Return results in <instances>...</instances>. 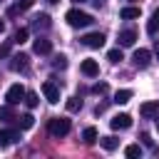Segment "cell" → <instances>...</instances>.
<instances>
[{
	"label": "cell",
	"mask_w": 159,
	"mask_h": 159,
	"mask_svg": "<svg viewBox=\"0 0 159 159\" xmlns=\"http://www.w3.org/2000/svg\"><path fill=\"white\" fill-rule=\"evenodd\" d=\"M65 20H67V25H70V27H87V25H92V22H94L89 12H82V10H77V7L67 10Z\"/></svg>",
	"instance_id": "1"
},
{
	"label": "cell",
	"mask_w": 159,
	"mask_h": 159,
	"mask_svg": "<svg viewBox=\"0 0 159 159\" xmlns=\"http://www.w3.org/2000/svg\"><path fill=\"white\" fill-rule=\"evenodd\" d=\"M70 119H65V117H55V119H50V124H47V132L52 134V137H65L67 132H70Z\"/></svg>",
	"instance_id": "2"
},
{
	"label": "cell",
	"mask_w": 159,
	"mask_h": 159,
	"mask_svg": "<svg viewBox=\"0 0 159 159\" xmlns=\"http://www.w3.org/2000/svg\"><path fill=\"white\" fill-rule=\"evenodd\" d=\"M42 94H45V99H47L50 104H57V102H60V87H57L52 80L42 82Z\"/></svg>",
	"instance_id": "3"
},
{
	"label": "cell",
	"mask_w": 159,
	"mask_h": 159,
	"mask_svg": "<svg viewBox=\"0 0 159 159\" xmlns=\"http://www.w3.org/2000/svg\"><path fill=\"white\" fill-rule=\"evenodd\" d=\"M25 87L22 84H12L10 89H7V94H5V99H7V104H20V102H25Z\"/></svg>",
	"instance_id": "4"
},
{
	"label": "cell",
	"mask_w": 159,
	"mask_h": 159,
	"mask_svg": "<svg viewBox=\"0 0 159 159\" xmlns=\"http://www.w3.org/2000/svg\"><path fill=\"white\" fill-rule=\"evenodd\" d=\"M84 47H92V50H99L102 45H104V35L102 32H89V35H84L82 40H80Z\"/></svg>",
	"instance_id": "5"
},
{
	"label": "cell",
	"mask_w": 159,
	"mask_h": 159,
	"mask_svg": "<svg viewBox=\"0 0 159 159\" xmlns=\"http://www.w3.org/2000/svg\"><path fill=\"white\" fill-rule=\"evenodd\" d=\"M132 62H134V67L144 70V67H149V62H152V52L142 47V50H137V52L132 55Z\"/></svg>",
	"instance_id": "6"
},
{
	"label": "cell",
	"mask_w": 159,
	"mask_h": 159,
	"mask_svg": "<svg viewBox=\"0 0 159 159\" xmlns=\"http://www.w3.org/2000/svg\"><path fill=\"white\" fill-rule=\"evenodd\" d=\"M20 142V132L17 129H0V147H10Z\"/></svg>",
	"instance_id": "7"
},
{
	"label": "cell",
	"mask_w": 159,
	"mask_h": 159,
	"mask_svg": "<svg viewBox=\"0 0 159 159\" xmlns=\"http://www.w3.org/2000/svg\"><path fill=\"white\" fill-rule=\"evenodd\" d=\"M27 60H30V57L22 55V52H20V55H12V57H10V70H12V72H25V70H27Z\"/></svg>",
	"instance_id": "8"
},
{
	"label": "cell",
	"mask_w": 159,
	"mask_h": 159,
	"mask_svg": "<svg viewBox=\"0 0 159 159\" xmlns=\"http://www.w3.org/2000/svg\"><path fill=\"white\" fill-rule=\"evenodd\" d=\"M32 52H35V55H50V52H52V42L45 40V37H37V40L32 42Z\"/></svg>",
	"instance_id": "9"
},
{
	"label": "cell",
	"mask_w": 159,
	"mask_h": 159,
	"mask_svg": "<svg viewBox=\"0 0 159 159\" xmlns=\"http://www.w3.org/2000/svg\"><path fill=\"white\" fill-rule=\"evenodd\" d=\"M109 124H112V129H129L132 127V117L129 114H114L109 119Z\"/></svg>",
	"instance_id": "10"
},
{
	"label": "cell",
	"mask_w": 159,
	"mask_h": 159,
	"mask_svg": "<svg viewBox=\"0 0 159 159\" xmlns=\"http://www.w3.org/2000/svg\"><path fill=\"white\" fill-rule=\"evenodd\" d=\"M134 40H137V32H134V30H122V32H119V37H117L119 47H132V45H134Z\"/></svg>",
	"instance_id": "11"
},
{
	"label": "cell",
	"mask_w": 159,
	"mask_h": 159,
	"mask_svg": "<svg viewBox=\"0 0 159 159\" xmlns=\"http://www.w3.org/2000/svg\"><path fill=\"white\" fill-rule=\"evenodd\" d=\"M80 70H82V75H87V77H97V75H99V65H97L94 60H82Z\"/></svg>",
	"instance_id": "12"
},
{
	"label": "cell",
	"mask_w": 159,
	"mask_h": 159,
	"mask_svg": "<svg viewBox=\"0 0 159 159\" xmlns=\"http://www.w3.org/2000/svg\"><path fill=\"white\" fill-rule=\"evenodd\" d=\"M139 114H142V117H147V119L157 117V114H159V102H144V104L139 107Z\"/></svg>",
	"instance_id": "13"
},
{
	"label": "cell",
	"mask_w": 159,
	"mask_h": 159,
	"mask_svg": "<svg viewBox=\"0 0 159 159\" xmlns=\"http://www.w3.org/2000/svg\"><path fill=\"white\" fill-rule=\"evenodd\" d=\"M50 25H52V22H50V15H47V12H40V15L32 17V27H35V30H47Z\"/></svg>",
	"instance_id": "14"
},
{
	"label": "cell",
	"mask_w": 159,
	"mask_h": 159,
	"mask_svg": "<svg viewBox=\"0 0 159 159\" xmlns=\"http://www.w3.org/2000/svg\"><path fill=\"white\" fill-rule=\"evenodd\" d=\"M147 32H149V35H157V32H159V7L152 12V20L147 22Z\"/></svg>",
	"instance_id": "15"
},
{
	"label": "cell",
	"mask_w": 159,
	"mask_h": 159,
	"mask_svg": "<svg viewBox=\"0 0 159 159\" xmlns=\"http://www.w3.org/2000/svg\"><path fill=\"white\" fill-rule=\"evenodd\" d=\"M139 12H142L139 7H132V5H129V7H122V10H119V17H122V20H134V17H139Z\"/></svg>",
	"instance_id": "16"
},
{
	"label": "cell",
	"mask_w": 159,
	"mask_h": 159,
	"mask_svg": "<svg viewBox=\"0 0 159 159\" xmlns=\"http://www.w3.org/2000/svg\"><path fill=\"white\" fill-rule=\"evenodd\" d=\"M99 144H102L107 152H114V149L119 147V139H117V137H102V139H99Z\"/></svg>",
	"instance_id": "17"
},
{
	"label": "cell",
	"mask_w": 159,
	"mask_h": 159,
	"mask_svg": "<svg viewBox=\"0 0 159 159\" xmlns=\"http://www.w3.org/2000/svg\"><path fill=\"white\" fill-rule=\"evenodd\" d=\"M0 119H2V122H15V119H17V117L12 114V104H2V107H0Z\"/></svg>",
	"instance_id": "18"
},
{
	"label": "cell",
	"mask_w": 159,
	"mask_h": 159,
	"mask_svg": "<svg viewBox=\"0 0 159 159\" xmlns=\"http://www.w3.org/2000/svg\"><path fill=\"white\" fill-rule=\"evenodd\" d=\"M15 122H17L20 129H30V127L35 124V117H32V114H22V117H17Z\"/></svg>",
	"instance_id": "19"
},
{
	"label": "cell",
	"mask_w": 159,
	"mask_h": 159,
	"mask_svg": "<svg viewBox=\"0 0 159 159\" xmlns=\"http://www.w3.org/2000/svg\"><path fill=\"white\" fill-rule=\"evenodd\" d=\"M82 139H84V144H94V142H97V129H94V127H84Z\"/></svg>",
	"instance_id": "20"
},
{
	"label": "cell",
	"mask_w": 159,
	"mask_h": 159,
	"mask_svg": "<svg viewBox=\"0 0 159 159\" xmlns=\"http://www.w3.org/2000/svg\"><path fill=\"white\" fill-rule=\"evenodd\" d=\"M27 35H30V30H27V27H17V30H15V35H12V42L22 45V42L27 40Z\"/></svg>",
	"instance_id": "21"
},
{
	"label": "cell",
	"mask_w": 159,
	"mask_h": 159,
	"mask_svg": "<svg viewBox=\"0 0 159 159\" xmlns=\"http://www.w3.org/2000/svg\"><path fill=\"white\" fill-rule=\"evenodd\" d=\"M129 99H132V89H119V92L114 94V102H117V104H127Z\"/></svg>",
	"instance_id": "22"
},
{
	"label": "cell",
	"mask_w": 159,
	"mask_h": 159,
	"mask_svg": "<svg viewBox=\"0 0 159 159\" xmlns=\"http://www.w3.org/2000/svg\"><path fill=\"white\" fill-rule=\"evenodd\" d=\"M107 60L117 65V62H122V60H124V55H122V50H119V47H114V50H109V52H107Z\"/></svg>",
	"instance_id": "23"
},
{
	"label": "cell",
	"mask_w": 159,
	"mask_h": 159,
	"mask_svg": "<svg viewBox=\"0 0 159 159\" xmlns=\"http://www.w3.org/2000/svg\"><path fill=\"white\" fill-rule=\"evenodd\" d=\"M124 154H127L129 159H137V157H142V147H139V144H129V147L124 149Z\"/></svg>",
	"instance_id": "24"
},
{
	"label": "cell",
	"mask_w": 159,
	"mask_h": 159,
	"mask_svg": "<svg viewBox=\"0 0 159 159\" xmlns=\"http://www.w3.org/2000/svg\"><path fill=\"white\" fill-rule=\"evenodd\" d=\"M52 67H55V70H65V67H67V57H65V55H55V57H52Z\"/></svg>",
	"instance_id": "25"
},
{
	"label": "cell",
	"mask_w": 159,
	"mask_h": 159,
	"mask_svg": "<svg viewBox=\"0 0 159 159\" xmlns=\"http://www.w3.org/2000/svg\"><path fill=\"white\" fill-rule=\"evenodd\" d=\"M67 109H70V112H80V109H82V99L70 97V99H67Z\"/></svg>",
	"instance_id": "26"
},
{
	"label": "cell",
	"mask_w": 159,
	"mask_h": 159,
	"mask_svg": "<svg viewBox=\"0 0 159 159\" xmlns=\"http://www.w3.org/2000/svg\"><path fill=\"white\" fill-rule=\"evenodd\" d=\"M37 102H40V99H37V94H35V92H27V94H25V104H27L30 109H32V107H37Z\"/></svg>",
	"instance_id": "27"
},
{
	"label": "cell",
	"mask_w": 159,
	"mask_h": 159,
	"mask_svg": "<svg viewBox=\"0 0 159 159\" xmlns=\"http://www.w3.org/2000/svg\"><path fill=\"white\" fill-rule=\"evenodd\" d=\"M10 47H12V40L2 42V45H0V57H7V55H10Z\"/></svg>",
	"instance_id": "28"
},
{
	"label": "cell",
	"mask_w": 159,
	"mask_h": 159,
	"mask_svg": "<svg viewBox=\"0 0 159 159\" xmlns=\"http://www.w3.org/2000/svg\"><path fill=\"white\" fill-rule=\"evenodd\" d=\"M92 92H94V94H104V92H107V84H104V82H99V84H94V87H92Z\"/></svg>",
	"instance_id": "29"
},
{
	"label": "cell",
	"mask_w": 159,
	"mask_h": 159,
	"mask_svg": "<svg viewBox=\"0 0 159 159\" xmlns=\"http://www.w3.org/2000/svg\"><path fill=\"white\" fill-rule=\"evenodd\" d=\"M32 2H35V0H20L17 5H20V10L25 12V10H30V7H32Z\"/></svg>",
	"instance_id": "30"
},
{
	"label": "cell",
	"mask_w": 159,
	"mask_h": 159,
	"mask_svg": "<svg viewBox=\"0 0 159 159\" xmlns=\"http://www.w3.org/2000/svg\"><path fill=\"white\" fill-rule=\"evenodd\" d=\"M154 55H157V60H159V42H157V50H154Z\"/></svg>",
	"instance_id": "31"
},
{
	"label": "cell",
	"mask_w": 159,
	"mask_h": 159,
	"mask_svg": "<svg viewBox=\"0 0 159 159\" xmlns=\"http://www.w3.org/2000/svg\"><path fill=\"white\" fill-rule=\"evenodd\" d=\"M2 30H5V22H2V20H0V32H2Z\"/></svg>",
	"instance_id": "32"
},
{
	"label": "cell",
	"mask_w": 159,
	"mask_h": 159,
	"mask_svg": "<svg viewBox=\"0 0 159 159\" xmlns=\"http://www.w3.org/2000/svg\"><path fill=\"white\" fill-rule=\"evenodd\" d=\"M47 2H50V5H57V2H60V0H47Z\"/></svg>",
	"instance_id": "33"
},
{
	"label": "cell",
	"mask_w": 159,
	"mask_h": 159,
	"mask_svg": "<svg viewBox=\"0 0 159 159\" xmlns=\"http://www.w3.org/2000/svg\"><path fill=\"white\" fill-rule=\"evenodd\" d=\"M157 129H159V119H157Z\"/></svg>",
	"instance_id": "34"
},
{
	"label": "cell",
	"mask_w": 159,
	"mask_h": 159,
	"mask_svg": "<svg viewBox=\"0 0 159 159\" xmlns=\"http://www.w3.org/2000/svg\"><path fill=\"white\" fill-rule=\"evenodd\" d=\"M75 2H82V0H75Z\"/></svg>",
	"instance_id": "35"
}]
</instances>
